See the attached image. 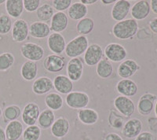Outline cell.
<instances>
[{
  "mask_svg": "<svg viewBox=\"0 0 157 140\" xmlns=\"http://www.w3.org/2000/svg\"><path fill=\"white\" fill-rule=\"evenodd\" d=\"M138 31V24L133 18L119 21L113 27V34L118 40L132 39Z\"/></svg>",
  "mask_w": 157,
  "mask_h": 140,
  "instance_id": "cell-1",
  "label": "cell"
},
{
  "mask_svg": "<svg viewBox=\"0 0 157 140\" xmlns=\"http://www.w3.org/2000/svg\"><path fill=\"white\" fill-rule=\"evenodd\" d=\"M88 47H89L88 38L86 36L78 35L67 43L64 52L67 57L70 58H78L86 52Z\"/></svg>",
  "mask_w": 157,
  "mask_h": 140,
  "instance_id": "cell-2",
  "label": "cell"
},
{
  "mask_svg": "<svg viewBox=\"0 0 157 140\" xmlns=\"http://www.w3.org/2000/svg\"><path fill=\"white\" fill-rule=\"evenodd\" d=\"M21 54L27 61H41L44 57L45 51L43 47L35 43H23L21 46Z\"/></svg>",
  "mask_w": 157,
  "mask_h": 140,
  "instance_id": "cell-3",
  "label": "cell"
},
{
  "mask_svg": "<svg viewBox=\"0 0 157 140\" xmlns=\"http://www.w3.org/2000/svg\"><path fill=\"white\" fill-rule=\"evenodd\" d=\"M66 105L71 109L82 110L89 105V95L83 91H71L65 98Z\"/></svg>",
  "mask_w": 157,
  "mask_h": 140,
  "instance_id": "cell-4",
  "label": "cell"
},
{
  "mask_svg": "<svg viewBox=\"0 0 157 140\" xmlns=\"http://www.w3.org/2000/svg\"><path fill=\"white\" fill-rule=\"evenodd\" d=\"M104 54L109 61L113 62H122L127 58V52L125 47L120 43H111L105 47Z\"/></svg>",
  "mask_w": 157,
  "mask_h": 140,
  "instance_id": "cell-5",
  "label": "cell"
},
{
  "mask_svg": "<svg viewBox=\"0 0 157 140\" xmlns=\"http://www.w3.org/2000/svg\"><path fill=\"white\" fill-rule=\"evenodd\" d=\"M66 65V60L62 55L50 54L45 58L43 61V67L47 72L57 73L61 72Z\"/></svg>",
  "mask_w": 157,
  "mask_h": 140,
  "instance_id": "cell-6",
  "label": "cell"
},
{
  "mask_svg": "<svg viewBox=\"0 0 157 140\" xmlns=\"http://www.w3.org/2000/svg\"><path fill=\"white\" fill-rule=\"evenodd\" d=\"M29 26L26 21L19 18L13 23L11 36L13 41L22 43L29 38Z\"/></svg>",
  "mask_w": 157,
  "mask_h": 140,
  "instance_id": "cell-7",
  "label": "cell"
},
{
  "mask_svg": "<svg viewBox=\"0 0 157 140\" xmlns=\"http://www.w3.org/2000/svg\"><path fill=\"white\" fill-rule=\"evenodd\" d=\"M104 50L98 43H92L84 53V62L87 66L91 67L97 65L103 58Z\"/></svg>",
  "mask_w": 157,
  "mask_h": 140,
  "instance_id": "cell-8",
  "label": "cell"
},
{
  "mask_svg": "<svg viewBox=\"0 0 157 140\" xmlns=\"http://www.w3.org/2000/svg\"><path fill=\"white\" fill-rule=\"evenodd\" d=\"M114 106L116 110L125 117H130L135 112V105L132 99L119 95L114 99Z\"/></svg>",
  "mask_w": 157,
  "mask_h": 140,
  "instance_id": "cell-9",
  "label": "cell"
},
{
  "mask_svg": "<svg viewBox=\"0 0 157 140\" xmlns=\"http://www.w3.org/2000/svg\"><path fill=\"white\" fill-rule=\"evenodd\" d=\"M83 68L84 63L81 58H71L66 65L67 76L72 82H77L82 78Z\"/></svg>",
  "mask_w": 157,
  "mask_h": 140,
  "instance_id": "cell-10",
  "label": "cell"
},
{
  "mask_svg": "<svg viewBox=\"0 0 157 140\" xmlns=\"http://www.w3.org/2000/svg\"><path fill=\"white\" fill-rule=\"evenodd\" d=\"M40 114V109L35 103H29L25 105L21 113V119L24 124L28 126L36 125Z\"/></svg>",
  "mask_w": 157,
  "mask_h": 140,
  "instance_id": "cell-11",
  "label": "cell"
},
{
  "mask_svg": "<svg viewBox=\"0 0 157 140\" xmlns=\"http://www.w3.org/2000/svg\"><path fill=\"white\" fill-rule=\"evenodd\" d=\"M131 9V3L127 0H118L113 5L111 10V16L116 21L125 20Z\"/></svg>",
  "mask_w": 157,
  "mask_h": 140,
  "instance_id": "cell-12",
  "label": "cell"
},
{
  "mask_svg": "<svg viewBox=\"0 0 157 140\" xmlns=\"http://www.w3.org/2000/svg\"><path fill=\"white\" fill-rule=\"evenodd\" d=\"M47 46L49 50L54 54L61 55L65 50L66 42L62 34L53 33L47 38Z\"/></svg>",
  "mask_w": 157,
  "mask_h": 140,
  "instance_id": "cell-13",
  "label": "cell"
},
{
  "mask_svg": "<svg viewBox=\"0 0 157 140\" xmlns=\"http://www.w3.org/2000/svg\"><path fill=\"white\" fill-rule=\"evenodd\" d=\"M140 69L139 65L133 59H125L120 63L117 68V73L123 79H129Z\"/></svg>",
  "mask_w": 157,
  "mask_h": 140,
  "instance_id": "cell-14",
  "label": "cell"
},
{
  "mask_svg": "<svg viewBox=\"0 0 157 140\" xmlns=\"http://www.w3.org/2000/svg\"><path fill=\"white\" fill-rule=\"evenodd\" d=\"M122 129L123 136L127 138H136L142 130V123L139 119H130L124 123Z\"/></svg>",
  "mask_w": 157,
  "mask_h": 140,
  "instance_id": "cell-15",
  "label": "cell"
},
{
  "mask_svg": "<svg viewBox=\"0 0 157 140\" xmlns=\"http://www.w3.org/2000/svg\"><path fill=\"white\" fill-rule=\"evenodd\" d=\"M54 88L53 80L47 76H41L36 79L32 84V92L37 95H43L50 93Z\"/></svg>",
  "mask_w": 157,
  "mask_h": 140,
  "instance_id": "cell-16",
  "label": "cell"
},
{
  "mask_svg": "<svg viewBox=\"0 0 157 140\" xmlns=\"http://www.w3.org/2000/svg\"><path fill=\"white\" fill-rule=\"evenodd\" d=\"M54 88L61 95H68L73 91V82L65 75H58L53 80Z\"/></svg>",
  "mask_w": 157,
  "mask_h": 140,
  "instance_id": "cell-17",
  "label": "cell"
},
{
  "mask_svg": "<svg viewBox=\"0 0 157 140\" xmlns=\"http://www.w3.org/2000/svg\"><path fill=\"white\" fill-rule=\"evenodd\" d=\"M116 91L120 95L125 97H133L137 93V85L130 79H122L116 84Z\"/></svg>",
  "mask_w": 157,
  "mask_h": 140,
  "instance_id": "cell-18",
  "label": "cell"
},
{
  "mask_svg": "<svg viewBox=\"0 0 157 140\" xmlns=\"http://www.w3.org/2000/svg\"><path fill=\"white\" fill-rule=\"evenodd\" d=\"M157 97L152 94L146 93L141 96L137 103V110L143 116L149 115L154 108L155 101Z\"/></svg>",
  "mask_w": 157,
  "mask_h": 140,
  "instance_id": "cell-19",
  "label": "cell"
},
{
  "mask_svg": "<svg viewBox=\"0 0 157 140\" xmlns=\"http://www.w3.org/2000/svg\"><path fill=\"white\" fill-rule=\"evenodd\" d=\"M150 3L146 0H141L136 2L130 9V14L135 21L144 20L149 15Z\"/></svg>",
  "mask_w": 157,
  "mask_h": 140,
  "instance_id": "cell-20",
  "label": "cell"
},
{
  "mask_svg": "<svg viewBox=\"0 0 157 140\" xmlns=\"http://www.w3.org/2000/svg\"><path fill=\"white\" fill-rule=\"evenodd\" d=\"M68 25V17L64 12H56L50 21V30L61 33L66 30Z\"/></svg>",
  "mask_w": 157,
  "mask_h": 140,
  "instance_id": "cell-21",
  "label": "cell"
},
{
  "mask_svg": "<svg viewBox=\"0 0 157 140\" xmlns=\"http://www.w3.org/2000/svg\"><path fill=\"white\" fill-rule=\"evenodd\" d=\"M50 27L47 23L42 21L32 22L29 26V34L35 39H45L50 35Z\"/></svg>",
  "mask_w": 157,
  "mask_h": 140,
  "instance_id": "cell-22",
  "label": "cell"
},
{
  "mask_svg": "<svg viewBox=\"0 0 157 140\" xmlns=\"http://www.w3.org/2000/svg\"><path fill=\"white\" fill-rule=\"evenodd\" d=\"M69 121L65 117H59L55 120L54 123L50 128L51 134L57 138H61L66 136L69 132Z\"/></svg>",
  "mask_w": 157,
  "mask_h": 140,
  "instance_id": "cell-23",
  "label": "cell"
},
{
  "mask_svg": "<svg viewBox=\"0 0 157 140\" xmlns=\"http://www.w3.org/2000/svg\"><path fill=\"white\" fill-rule=\"evenodd\" d=\"M24 126L19 120H13L7 124L5 129L6 137L7 140H18L22 136Z\"/></svg>",
  "mask_w": 157,
  "mask_h": 140,
  "instance_id": "cell-24",
  "label": "cell"
},
{
  "mask_svg": "<svg viewBox=\"0 0 157 140\" xmlns=\"http://www.w3.org/2000/svg\"><path fill=\"white\" fill-rule=\"evenodd\" d=\"M78 119L82 124L86 125H93L95 124L99 120V114L94 109L84 108L82 110H78L77 112Z\"/></svg>",
  "mask_w": 157,
  "mask_h": 140,
  "instance_id": "cell-25",
  "label": "cell"
},
{
  "mask_svg": "<svg viewBox=\"0 0 157 140\" xmlns=\"http://www.w3.org/2000/svg\"><path fill=\"white\" fill-rule=\"evenodd\" d=\"M88 13V8L81 2H75L71 4L68 10V17L71 20L80 21L86 18Z\"/></svg>",
  "mask_w": 157,
  "mask_h": 140,
  "instance_id": "cell-26",
  "label": "cell"
},
{
  "mask_svg": "<svg viewBox=\"0 0 157 140\" xmlns=\"http://www.w3.org/2000/svg\"><path fill=\"white\" fill-rule=\"evenodd\" d=\"M5 7L7 14L16 19H19L25 10L22 0H7L5 2Z\"/></svg>",
  "mask_w": 157,
  "mask_h": 140,
  "instance_id": "cell-27",
  "label": "cell"
},
{
  "mask_svg": "<svg viewBox=\"0 0 157 140\" xmlns=\"http://www.w3.org/2000/svg\"><path fill=\"white\" fill-rule=\"evenodd\" d=\"M38 75V65L35 61H26L21 68V76L26 81L34 80Z\"/></svg>",
  "mask_w": 157,
  "mask_h": 140,
  "instance_id": "cell-28",
  "label": "cell"
},
{
  "mask_svg": "<svg viewBox=\"0 0 157 140\" xmlns=\"http://www.w3.org/2000/svg\"><path fill=\"white\" fill-rule=\"evenodd\" d=\"M45 104L49 110L58 111L63 107L64 99L60 94L57 92H50L45 96Z\"/></svg>",
  "mask_w": 157,
  "mask_h": 140,
  "instance_id": "cell-29",
  "label": "cell"
},
{
  "mask_svg": "<svg viewBox=\"0 0 157 140\" xmlns=\"http://www.w3.org/2000/svg\"><path fill=\"white\" fill-rule=\"evenodd\" d=\"M114 72V68L110 61L107 58H102L100 62L97 65V75L101 79H108L111 77Z\"/></svg>",
  "mask_w": 157,
  "mask_h": 140,
  "instance_id": "cell-30",
  "label": "cell"
},
{
  "mask_svg": "<svg viewBox=\"0 0 157 140\" xmlns=\"http://www.w3.org/2000/svg\"><path fill=\"white\" fill-rule=\"evenodd\" d=\"M55 121V113L54 111L49 110H44L39 114L38 119V124L41 129H48L51 128V126Z\"/></svg>",
  "mask_w": 157,
  "mask_h": 140,
  "instance_id": "cell-31",
  "label": "cell"
},
{
  "mask_svg": "<svg viewBox=\"0 0 157 140\" xmlns=\"http://www.w3.org/2000/svg\"><path fill=\"white\" fill-rule=\"evenodd\" d=\"M76 32L79 36H86L93 32L94 29V21L91 18H82V20L78 21L76 25Z\"/></svg>",
  "mask_w": 157,
  "mask_h": 140,
  "instance_id": "cell-32",
  "label": "cell"
},
{
  "mask_svg": "<svg viewBox=\"0 0 157 140\" xmlns=\"http://www.w3.org/2000/svg\"><path fill=\"white\" fill-rule=\"evenodd\" d=\"M54 14V7H53V6L49 3L43 4V5L39 6V9L36 11V15H37V18L39 21L45 22V23L51 21Z\"/></svg>",
  "mask_w": 157,
  "mask_h": 140,
  "instance_id": "cell-33",
  "label": "cell"
},
{
  "mask_svg": "<svg viewBox=\"0 0 157 140\" xmlns=\"http://www.w3.org/2000/svg\"><path fill=\"white\" fill-rule=\"evenodd\" d=\"M21 109L17 105H10L5 108L2 111V117L6 123H9L10 121L17 120L21 116Z\"/></svg>",
  "mask_w": 157,
  "mask_h": 140,
  "instance_id": "cell-34",
  "label": "cell"
},
{
  "mask_svg": "<svg viewBox=\"0 0 157 140\" xmlns=\"http://www.w3.org/2000/svg\"><path fill=\"white\" fill-rule=\"evenodd\" d=\"M108 121H109V126L114 128V129L122 128L123 124H124L123 117L120 115V113H118L116 110H113V109L109 111Z\"/></svg>",
  "mask_w": 157,
  "mask_h": 140,
  "instance_id": "cell-35",
  "label": "cell"
},
{
  "mask_svg": "<svg viewBox=\"0 0 157 140\" xmlns=\"http://www.w3.org/2000/svg\"><path fill=\"white\" fill-rule=\"evenodd\" d=\"M14 55L10 52H4L0 54V72H6L13 65Z\"/></svg>",
  "mask_w": 157,
  "mask_h": 140,
  "instance_id": "cell-36",
  "label": "cell"
},
{
  "mask_svg": "<svg viewBox=\"0 0 157 140\" xmlns=\"http://www.w3.org/2000/svg\"><path fill=\"white\" fill-rule=\"evenodd\" d=\"M42 135V130L38 125L28 126V128L24 130V140H39Z\"/></svg>",
  "mask_w": 157,
  "mask_h": 140,
  "instance_id": "cell-37",
  "label": "cell"
},
{
  "mask_svg": "<svg viewBox=\"0 0 157 140\" xmlns=\"http://www.w3.org/2000/svg\"><path fill=\"white\" fill-rule=\"evenodd\" d=\"M12 18L8 14L0 15V35H6L12 30Z\"/></svg>",
  "mask_w": 157,
  "mask_h": 140,
  "instance_id": "cell-38",
  "label": "cell"
},
{
  "mask_svg": "<svg viewBox=\"0 0 157 140\" xmlns=\"http://www.w3.org/2000/svg\"><path fill=\"white\" fill-rule=\"evenodd\" d=\"M52 2L54 10H57V12H64V10H67L72 4L71 0H54Z\"/></svg>",
  "mask_w": 157,
  "mask_h": 140,
  "instance_id": "cell-39",
  "label": "cell"
},
{
  "mask_svg": "<svg viewBox=\"0 0 157 140\" xmlns=\"http://www.w3.org/2000/svg\"><path fill=\"white\" fill-rule=\"evenodd\" d=\"M40 0H24V9L29 13H33L37 11L40 6Z\"/></svg>",
  "mask_w": 157,
  "mask_h": 140,
  "instance_id": "cell-40",
  "label": "cell"
},
{
  "mask_svg": "<svg viewBox=\"0 0 157 140\" xmlns=\"http://www.w3.org/2000/svg\"><path fill=\"white\" fill-rule=\"evenodd\" d=\"M135 140H155L154 135L148 131H143L136 137Z\"/></svg>",
  "mask_w": 157,
  "mask_h": 140,
  "instance_id": "cell-41",
  "label": "cell"
},
{
  "mask_svg": "<svg viewBox=\"0 0 157 140\" xmlns=\"http://www.w3.org/2000/svg\"><path fill=\"white\" fill-rule=\"evenodd\" d=\"M148 121L150 130L154 132H157V117H150Z\"/></svg>",
  "mask_w": 157,
  "mask_h": 140,
  "instance_id": "cell-42",
  "label": "cell"
},
{
  "mask_svg": "<svg viewBox=\"0 0 157 140\" xmlns=\"http://www.w3.org/2000/svg\"><path fill=\"white\" fill-rule=\"evenodd\" d=\"M104 140H123V138L119 134L114 132H111L107 134L105 137L104 138Z\"/></svg>",
  "mask_w": 157,
  "mask_h": 140,
  "instance_id": "cell-43",
  "label": "cell"
},
{
  "mask_svg": "<svg viewBox=\"0 0 157 140\" xmlns=\"http://www.w3.org/2000/svg\"><path fill=\"white\" fill-rule=\"evenodd\" d=\"M149 29L153 32L154 33L157 34V18H153L149 22Z\"/></svg>",
  "mask_w": 157,
  "mask_h": 140,
  "instance_id": "cell-44",
  "label": "cell"
},
{
  "mask_svg": "<svg viewBox=\"0 0 157 140\" xmlns=\"http://www.w3.org/2000/svg\"><path fill=\"white\" fill-rule=\"evenodd\" d=\"M150 8H151V10H152L154 14H157V0H152L151 1Z\"/></svg>",
  "mask_w": 157,
  "mask_h": 140,
  "instance_id": "cell-45",
  "label": "cell"
},
{
  "mask_svg": "<svg viewBox=\"0 0 157 140\" xmlns=\"http://www.w3.org/2000/svg\"><path fill=\"white\" fill-rule=\"evenodd\" d=\"M81 2H82V4H84V5H93V4H95L98 1L97 0H82V1H80Z\"/></svg>",
  "mask_w": 157,
  "mask_h": 140,
  "instance_id": "cell-46",
  "label": "cell"
},
{
  "mask_svg": "<svg viewBox=\"0 0 157 140\" xmlns=\"http://www.w3.org/2000/svg\"><path fill=\"white\" fill-rule=\"evenodd\" d=\"M0 140H6L5 130L1 126H0Z\"/></svg>",
  "mask_w": 157,
  "mask_h": 140,
  "instance_id": "cell-47",
  "label": "cell"
},
{
  "mask_svg": "<svg viewBox=\"0 0 157 140\" xmlns=\"http://www.w3.org/2000/svg\"><path fill=\"white\" fill-rule=\"evenodd\" d=\"M101 2L104 5H111V4L115 3L116 2V0H101Z\"/></svg>",
  "mask_w": 157,
  "mask_h": 140,
  "instance_id": "cell-48",
  "label": "cell"
},
{
  "mask_svg": "<svg viewBox=\"0 0 157 140\" xmlns=\"http://www.w3.org/2000/svg\"><path fill=\"white\" fill-rule=\"evenodd\" d=\"M155 116L157 117V101H156V103H155Z\"/></svg>",
  "mask_w": 157,
  "mask_h": 140,
  "instance_id": "cell-49",
  "label": "cell"
},
{
  "mask_svg": "<svg viewBox=\"0 0 157 140\" xmlns=\"http://www.w3.org/2000/svg\"><path fill=\"white\" fill-rule=\"evenodd\" d=\"M2 116V108L0 107V118H1Z\"/></svg>",
  "mask_w": 157,
  "mask_h": 140,
  "instance_id": "cell-50",
  "label": "cell"
},
{
  "mask_svg": "<svg viewBox=\"0 0 157 140\" xmlns=\"http://www.w3.org/2000/svg\"><path fill=\"white\" fill-rule=\"evenodd\" d=\"M5 2H6L5 0H0V5H2V4L5 3Z\"/></svg>",
  "mask_w": 157,
  "mask_h": 140,
  "instance_id": "cell-51",
  "label": "cell"
},
{
  "mask_svg": "<svg viewBox=\"0 0 157 140\" xmlns=\"http://www.w3.org/2000/svg\"><path fill=\"white\" fill-rule=\"evenodd\" d=\"M0 93H1V92H0Z\"/></svg>",
  "mask_w": 157,
  "mask_h": 140,
  "instance_id": "cell-52",
  "label": "cell"
}]
</instances>
